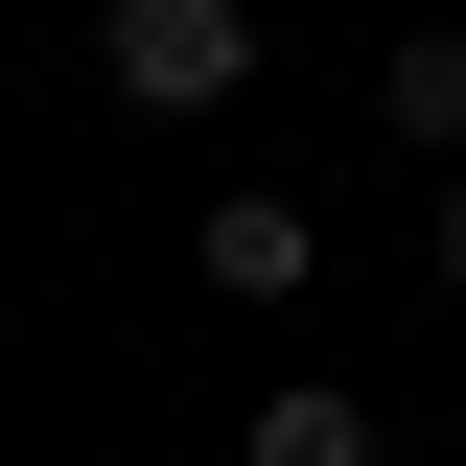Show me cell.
<instances>
[{"label": "cell", "instance_id": "cell-3", "mask_svg": "<svg viewBox=\"0 0 466 466\" xmlns=\"http://www.w3.org/2000/svg\"><path fill=\"white\" fill-rule=\"evenodd\" d=\"M373 116H397L420 164H466V24H397V70H373Z\"/></svg>", "mask_w": 466, "mask_h": 466}, {"label": "cell", "instance_id": "cell-1", "mask_svg": "<svg viewBox=\"0 0 466 466\" xmlns=\"http://www.w3.org/2000/svg\"><path fill=\"white\" fill-rule=\"evenodd\" d=\"M94 70L140 116H233L257 94V0H94Z\"/></svg>", "mask_w": 466, "mask_h": 466}, {"label": "cell", "instance_id": "cell-5", "mask_svg": "<svg viewBox=\"0 0 466 466\" xmlns=\"http://www.w3.org/2000/svg\"><path fill=\"white\" fill-rule=\"evenodd\" d=\"M443 280H466V164H443Z\"/></svg>", "mask_w": 466, "mask_h": 466}, {"label": "cell", "instance_id": "cell-4", "mask_svg": "<svg viewBox=\"0 0 466 466\" xmlns=\"http://www.w3.org/2000/svg\"><path fill=\"white\" fill-rule=\"evenodd\" d=\"M257 466H373V397H350V373H280V397H257Z\"/></svg>", "mask_w": 466, "mask_h": 466}, {"label": "cell", "instance_id": "cell-2", "mask_svg": "<svg viewBox=\"0 0 466 466\" xmlns=\"http://www.w3.org/2000/svg\"><path fill=\"white\" fill-rule=\"evenodd\" d=\"M187 257H210V303H303V280H327V210H303V187H210Z\"/></svg>", "mask_w": 466, "mask_h": 466}]
</instances>
